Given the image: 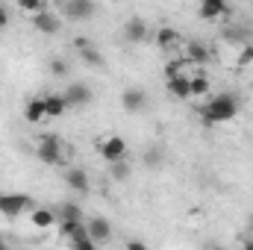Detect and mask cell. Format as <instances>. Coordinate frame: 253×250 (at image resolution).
<instances>
[{
    "label": "cell",
    "mask_w": 253,
    "mask_h": 250,
    "mask_svg": "<svg viewBox=\"0 0 253 250\" xmlns=\"http://www.w3.org/2000/svg\"><path fill=\"white\" fill-rule=\"evenodd\" d=\"M239 109H242V100H239L233 91H224V94H215L212 100H206V103L197 109V115H200L203 124L215 126V124L233 121V118L239 115Z\"/></svg>",
    "instance_id": "6da1fadb"
},
{
    "label": "cell",
    "mask_w": 253,
    "mask_h": 250,
    "mask_svg": "<svg viewBox=\"0 0 253 250\" xmlns=\"http://www.w3.org/2000/svg\"><path fill=\"white\" fill-rule=\"evenodd\" d=\"M62 150H65V141L59 135H42L39 144H36V156L44 165H62Z\"/></svg>",
    "instance_id": "7a4b0ae2"
},
{
    "label": "cell",
    "mask_w": 253,
    "mask_h": 250,
    "mask_svg": "<svg viewBox=\"0 0 253 250\" xmlns=\"http://www.w3.org/2000/svg\"><path fill=\"white\" fill-rule=\"evenodd\" d=\"M97 153H100L109 165L126 162V141L121 138V135H106V138L97 141Z\"/></svg>",
    "instance_id": "3957f363"
},
{
    "label": "cell",
    "mask_w": 253,
    "mask_h": 250,
    "mask_svg": "<svg viewBox=\"0 0 253 250\" xmlns=\"http://www.w3.org/2000/svg\"><path fill=\"white\" fill-rule=\"evenodd\" d=\"M30 206H33V203H30L27 194H0V212H3L6 218H18V215H24Z\"/></svg>",
    "instance_id": "277c9868"
},
{
    "label": "cell",
    "mask_w": 253,
    "mask_h": 250,
    "mask_svg": "<svg viewBox=\"0 0 253 250\" xmlns=\"http://www.w3.org/2000/svg\"><path fill=\"white\" fill-rule=\"evenodd\" d=\"M94 9H97V6H94L91 0H65V3H59V12H62L65 18H71V21L91 18Z\"/></svg>",
    "instance_id": "5b68a950"
},
{
    "label": "cell",
    "mask_w": 253,
    "mask_h": 250,
    "mask_svg": "<svg viewBox=\"0 0 253 250\" xmlns=\"http://www.w3.org/2000/svg\"><path fill=\"white\" fill-rule=\"evenodd\" d=\"M33 27H36L39 33H44V36H56V33L62 30V21H59V15H56V12L44 9L42 15H36V18H33Z\"/></svg>",
    "instance_id": "8992f818"
},
{
    "label": "cell",
    "mask_w": 253,
    "mask_h": 250,
    "mask_svg": "<svg viewBox=\"0 0 253 250\" xmlns=\"http://www.w3.org/2000/svg\"><path fill=\"white\" fill-rule=\"evenodd\" d=\"M209 56H212V50H209L203 42H189V44H186V50H183L186 65H197V68H203V65L209 62Z\"/></svg>",
    "instance_id": "52a82bcc"
},
{
    "label": "cell",
    "mask_w": 253,
    "mask_h": 250,
    "mask_svg": "<svg viewBox=\"0 0 253 250\" xmlns=\"http://www.w3.org/2000/svg\"><path fill=\"white\" fill-rule=\"evenodd\" d=\"M227 12H230V6L224 0H203L197 6V18H203V21H221Z\"/></svg>",
    "instance_id": "ba28073f"
},
{
    "label": "cell",
    "mask_w": 253,
    "mask_h": 250,
    "mask_svg": "<svg viewBox=\"0 0 253 250\" xmlns=\"http://www.w3.org/2000/svg\"><path fill=\"white\" fill-rule=\"evenodd\" d=\"M74 47H77V53H80V59L85 65H94V68H103V53L88 42V39H77L74 42Z\"/></svg>",
    "instance_id": "9c48e42d"
},
{
    "label": "cell",
    "mask_w": 253,
    "mask_h": 250,
    "mask_svg": "<svg viewBox=\"0 0 253 250\" xmlns=\"http://www.w3.org/2000/svg\"><path fill=\"white\" fill-rule=\"evenodd\" d=\"M124 39L132 42V44H141V42L150 39V30H147V24H144L141 18H129L124 24Z\"/></svg>",
    "instance_id": "30bf717a"
},
{
    "label": "cell",
    "mask_w": 253,
    "mask_h": 250,
    "mask_svg": "<svg viewBox=\"0 0 253 250\" xmlns=\"http://www.w3.org/2000/svg\"><path fill=\"white\" fill-rule=\"evenodd\" d=\"M85 230H88V239L91 242H109L112 239V224L106 218H91L85 221Z\"/></svg>",
    "instance_id": "8fae6325"
},
{
    "label": "cell",
    "mask_w": 253,
    "mask_h": 250,
    "mask_svg": "<svg viewBox=\"0 0 253 250\" xmlns=\"http://www.w3.org/2000/svg\"><path fill=\"white\" fill-rule=\"evenodd\" d=\"M62 97L68 106H85L91 100V88L85 83H74V85H68V91H65Z\"/></svg>",
    "instance_id": "7c38bea8"
},
{
    "label": "cell",
    "mask_w": 253,
    "mask_h": 250,
    "mask_svg": "<svg viewBox=\"0 0 253 250\" xmlns=\"http://www.w3.org/2000/svg\"><path fill=\"white\" fill-rule=\"evenodd\" d=\"M65 183L74 188V191H80V194H88L91 191V180H88V174L83 168H68L65 171Z\"/></svg>",
    "instance_id": "4fadbf2b"
},
{
    "label": "cell",
    "mask_w": 253,
    "mask_h": 250,
    "mask_svg": "<svg viewBox=\"0 0 253 250\" xmlns=\"http://www.w3.org/2000/svg\"><path fill=\"white\" fill-rule=\"evenodd\" d=\"M30 218H33V227L36 230H50L59 218H56V209H47V206H36L33 212H30Z\"/></svg>",
    "instance_id": "5bb4252c"
},
{
    "label": "cell",
    "mask_w": 253,
    "mask_h": 250,
    "mask_svg": "<svg viewBox=\"0 0 253 250\" xmlns=\"http://www.w3.org/2000/svg\"><path fill=\"white\" fill-rule=\"evenodd\" d=\"M180 44V33L174 27H159L156 30V47L159 50H174Z\"/></svg>",
    "instance_id": "9a60e30c"
},
{
    "label": "cell",
    "mask_w": 253,
    "mask_h": 250,
    "mask_svg": "<svg viewBox=\"0 0 253 250\" xmlns=\"http://www.w3.org/2000/svg\"><path fill=\"white\" fill-rule=\"evenodd\" d=\"M42 100H44V115H47V121H50V118H62L65 109H68V103H65L62 94H44Z\"/></svg>",
    "instance_id": "2e32d148"
},
{
    "label": "cell",
    "mask_w": 253,
    "mask_h": 250,
    "mask_svg": "<svg viewBox=\"0 0 253 250\" xmlns=\"http://www.w3.org/2000/svg\"><path fill=\"white\" fill-rule=\"evenodd\" d=\"M24 118H27L30 124L47 121V115H44V100H42V97H33V100H27V106H24Z\"/></svg>",
    "instance_id": "e0dca14e"
},
{
    "label": "cell",
    "mask_w": 253,
    "mask_h": 250,
    "mask_svg": "<svg viewBox=\"0 0 253 250\" xmlns=\"http://www.w3.org/2000/svg\"><path fill=\"white\" fill-rule=\"evenodd\" d=\"M168 94L177 97V100H189L191 97L189 77H174V80H168Z\"/></svg>",
    "instance_id": "ac0fdd59"
},
{
    "label": "cell",
    "mask_w": 253,
    "mask_h": 250,
    "mask_svg": "<svg viewBox=\"0 0 253 250\" xmlns=\"http://www.w3.org/2000/svg\"><path fill=\"white\" fill-rule=\"evenodd\" d=\"M121 103H124L126 112H138L144 106V91L141 88H126L124 94H121Z\"/></svg>",
    "instance_id": "d6986e66"
},
{
    "label": "cell",
    "mask_w": 253,
    "mask_h": 250,
    "mask_svg": "<svg viewBox=\"0 0 253 250\" xmlns=\"http://www.w3.org/2000/svg\"><path fill=\"white\" fill-rule=\"evenodd\" d=\"M56 218H59L62 224H80V221H83V209H80L77 203H62V206L56 209Z\"/></svg>",
    "instance_id": "ffe728a7"
},
{
    "label": "cell",
    "mask_w": 253,
    "mask_h": 250,
    "mask_svg": "<svg viewBox=\"0 0 253 250\" xmlns=\"http://www.w3.org/2000/svg\"><path fill=\"white\" fill-rule=\"evenodd\" d=\"M189 88H191V97H206L212 85H209V80H206V77L197 71L194 77H189Z\"/></svg>",
    "instance_id": "44dd1931"
},
{
    "label": "cell",
    "mask_w": 253,
    "mask_h": 250,
    "mask_svg": "<svg viewBox=\"0 0 253 250\" xmlns=\"http://www.w3.org/2000/svg\"><path fill=\"white\" fill-rule=\"evenodd\" d=\"M44 9H47V6H44L42 0H33V3H30V0H24V3H21V12H27L30 18H36V15H42Z\"/></svg>",
    "instance_id": "7402d4cb"
},
{
    "label": "cell",
    "mask_w": 253,
    "mask_h": 250,
    "mask_svg": "<svg viewBox=\"0 0 253 250\" xmlns=\"http://www.w3.org/2000/svg\"><path fill=\"white\" fill-rule=\"evenodd\" d=\"M183 68H186V59H174V62L165 65V77H168V80H174V77H186Z\"/></svg>",
    "instance_id": "603a6c76"
},
{
    "label": "cell",
    "mask_w": 253,
    "mask_h": 250,
    "mask_svg": "<svg viewBox=\"0 0 253 250\" xmlns=\"http://www.w3.org/2000/svg\"><path fill=\"white\" fill-rule=\"evenodd\" d=\"M251 62H253V44H242V50H239V59H236V65H239V68H248Z\"/></svg>",
    "instance_id": "cb8c5ba5"
},
{
    "label": "cell",
    "mask_w": 253,
    "mask_h": 250,
    "mask_svg": "<svg viewBox=\"0 0 253 250\" xmlns=\"http://www.w3.org/2000/svg\"><path fill=\"white\" fill-rule=\"evenodd\" d=\"M109 168H112V177H115V180H126V177H129V165H126V162H115V165H109Z\"/></svg>",
    "instance_id": "d4e9b609"
},
{
    "label": "cell",
    "mask_w": 253,
    "mask_h": 250,
    "mask_svg": "<svg viewBox=\"0 0 253 250\" xmlns=\"http://www.w3.org/2000/svg\"><path fill=\"white\" fill-rule=\"evenodd\" d=\"M50 71H53L56 77H65V74H68V65H65L62 59H53V62H50Z\"/></svg>",
    "instance_id": "484cf974"
},
{
    "label": "cell",
    "mask_w": 253,
    "mask_h": 250,
    "mask_svg": "<svg viewBox=\"0 0 253 250\" xmlns=\"http://www.w3.org/2000/svg\"><path fill=\"white\" fill-rule=\"evenodd\" d=\"M74 250H97V248H94L91 239H85V242H74Z\"/></svg>",
    "instance_id": "4316f807"
},
{
    "label": "cell",
    "mask_w": 253,
    "mask_h": 250,
    "mask_svg": "<svg viewBox=\"0 0 253 250\" xmlns=\"http://www.w3.org/2000/svg\"><path fill=\"white\" fill-rule=\"evenodd\" d=\"M126 250H147V245H144V242H135V239H129V242H126Z\"/></svg>",
    "instance_id": "83f0119b"
},
{
    "label": "cell",
    "mask_w": 253,
    "mask_h": 250,
    "mask_svg": "<svg viewBox=\"0 0 253 250\" xmlns=\"http://www.w3.org/2000/svg\"><path fill=\"white\" fill-rule=\"evenodd\" d=\"M6 24H9V9L0 6V27H6Z\"/></svg>",
    "instance_id": "f1b7e54d"
},
{
    "label": "cell",
    "mask_w": 253,
    "mask_h": 250,
    "mask_svg": "<svg viewBox=\"0 0 253 250\" xmlns=\"http://www.w3.org/2000/svg\"><path fill=\"white\" fill-rule=\"evenodd\" d=\"M242 250H253V239H248V242H245V248Z\"/></svg>",
    "instance_id": "f546056e"
},
{
    "label": "cell",
    "mask_w": 253,
    "mask_h": 250,
    "mask_svg": "<svg viewBox=\"0 0 253 250\" xmlns=\"http://www.w3.org/2000/svg\"><path fill=\"white\" fill-rule=\"evenodd\" d=\"M0 250H9V245H3V242H0Z\"/></svg>",
    "instance_id": "4dcf8cb0"
},
{
    "label": "cell",
    "mask_w": 253,
    "mask_h": 250,
    "mask_svg": "<svg viewBox=\"0 0 253 250\" xmlns=\"http://www.w3.org/2000/svg\"><path fill=\"white\" fill-rule=\"evenodd\" d=\"M212 250H224V248H212Z\"/></svg>",
    "instance_id": "1f68e13d"
},
{
    "label": "cell",
    "mask_w": 253,
    "mask_h": 250,
    "mask_svg": "<svg viewBox=\"0 0 253 250\" xmlns=\"http://www.w3.org/2000/svg\"><path fill=\"white\" fill-rule=\"evenodd\" d=\"M251 227H253V218H251Z\"/></svg>",
    "instance_id": "d6a6232c"
}]
</instances>
